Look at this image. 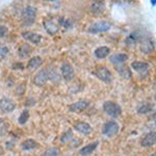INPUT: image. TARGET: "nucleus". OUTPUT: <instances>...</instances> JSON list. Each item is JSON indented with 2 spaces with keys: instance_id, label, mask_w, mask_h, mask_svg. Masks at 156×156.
<instances>
[{
  "instance_id": "obj_1",
  "label": "nucleus",
  "mask_w": 156,
  "mask_h": 156,
  "mask_svg": "<svg viewBox=\"0 0 156 156\" xmlns=\"http://www.w3.org/2000/svg\"><path fill=\"white\" fill-rule=\"evenodd\" d=\"M103 110L107 115L112 118H119L122 114V108L120 105L112 101H106L103 104Z\"/></svg>"
},
{
  "instance_id": "obj_2",
  "label": "nucleus",
  "mask_w": 156,
  "mask_h": 156,
  "mask_svg": "<svg viewBox=\"0 0 156 156\" xmlns=\"http://www.w3.org/2000/svg\"><path fill=\"white\" fill-rule=\"evenodd\" d=\"M37 16V11L34 6H26L22 11V21L25 26H30L34 23Z\"/></svg>"
},
{
  "instance_id": "obj_3",
  "label": "nucleus",
  "mask_w": 156,
  "mask_h": 156,
  "mask_svg": "<svg viewBox=\"0 0 156 156\" xmlns=\"http://www.w3.org/2000/svg\"><path fill=\"white\" fill-rule=\"evenodd\" d=\"M119 124L117 122H115V121H109V122H106L103 125L102 133L107 137H114L115 135H117L119 133Z\"/></svg>"
},
{
  "instance_id": "obj_4",
  "label": "nucleus",
  "mask_w": 156,
  "mask_h": 156,
  "mask_svg": "<svg viewBox=\"0 0 156 156\" xmlns=\"http://www.w3.org/2000/svg\"><path fill=\"white\" fill-rule=\"evenodd\" d=\"M95 75L101 81L105 82V83H110L112 81V74L106 67H103V66L97 67L96 71H95Z\"/></svg>"
},
{
  "instance_id": "obj_5",
  "label": "nucleus",
  "mask_w": 156,
  "mask_h": 156,
  "mask_svg": "<svg viewBox=\"0 0 156 156\" xmlns=\"http://www.w3.org/2000/svg\"><path fill=\"white\" fill-rule=\"evenodd\" d=\"M112 24L107 21H98L96 23L92 24L89 27V32L90 34H100V32H105L110 29Z\"/></svg>"
},
{
  "instance_id": "obj_6",
  "label": "nucleus",
  "mask_w": 156,
  "mask_h": 156,
  "mask_svg": "<svg viewBox=\"0 0 156 156\" xmlns=\"http://www.w3.org/2000/svg\"><path fill=\"white\" fill-rule=\"evenodd\" d=\"M16 108V103L14 100L9 99L7 97H3L0 99V110L4 114H9L14 112Z\"/></svg>"
},
{
  "instance_id": "obj_7",
  "label": "nucleus",
  "mask_w": 156,
  "mask_h": 156,
  "mask_svg": "<svg viewBox=\"0 0 156 156\" xmlns=\"http://www.w3.org/2000/svg\"><path fill=\"white\" fill-rule=\"evenodd\" d=\"M60 72H62V76L66 81H72L75 77L74 69L69 62H64L60 67Z\"/></svg>"
},
{
  "instance_id": "obj_8",
  "label": "nucleus",
  "mask_w": 156,
  "mask_h": 156,
  "mask_svg": "<svg viewBox=\"0 0 156 156\" xmlns=\"http://www.w3.org/2000/svg\"><path fill=\"white\" fill-rule=\"evenodd\" d=\"M140 49L143 53L145 54H150L154 50V40L151 37H144L140 40Z\"/></svg>"
},
{
  "instance_id": "obj_9",
  "label": "nucleus",
  "mask_w": 156,
  "mask_h": 156,
  "mask_svg": "<svg viewBox=\"0 0 156 156\" xmlns=\"http://www.w3.org/2000/svg\"><path fill=\"white\" fill-rule=\"evenodd\" d=\"M90 102L87 100H78V101L72 103L69 106V110L71 112H76V114H79V112H82L89 107Z\"/></svg>"
},
{
  "instance_id": "obj_10",
  "label": "nucleus",
  "mask_w": 156,
  "mask_h": 156,
  "mask_svg": "<svg viewBox=\"0 0 156 156\" xmlns=\"http://www.w3.org/2000/svg\"><path fill=\"white\" fill-rule=\"evenodd\" d=\"M47 81H48V72H47V69L39 71L34 77V83L37 85V87H43Z\"/></svg>"
},
{
  "instance_id": "obj_11",
  "label": "nucleus",
  "mask_w": 156,
  "mask_h": 156,
  "mask_svg": "<svg viewBox=\"0 0 156 156\" xmlns=\"http://www.w3.org/2000/svg\"><path fill=\"white\" fill-rule=\"evenodd\" d=\"M105 11V3L103 0H94L90 3V12L95 16L103 14Z\"/></svg>"
},
{
  "instance_id": "obj_12",
  "label": "nucleus",
  "mask_w": 156,
  "mask_h": 156,
  "mask_svg": "<svg viewBox=\"0 0 156 156\" xmlns=\"http://www.w3.org/2000/svg\"><path fill=\"white\" fill-rule=\"evenodd\" d=\"M131 67L133 70H135L138 74L142 75V76H146L148 71H149V64L144 62H133L131 64Z\"/></svg>"
},
{
  "instance_id": "obj_13",
  "label": "nucleus",
  "mask_w": 156,
  "mask_h": 156,
  "mask_svg": "<svg viewBox=\"0 0 156 156\" xmlns=\"http://www.w3.org/2000/svg\"><path fill=\"white\" fill-rule=\"evenodd\" d=\"M75 130H77L79 133L84 135H89L92 132V126L87 122H77L74 124Z\"/></svg>"
},
{
  "instance_id": "obj_14",
  "label": "nucleus",
  "mask_w": 156,
  "mask_h": 156,
  "mask_svg": "<svg viewBox=\"0 0 156 156\" xmlns=\"http://www.w3.org/2000/svg\"><path fill=\"white\" fill-rule=\"evenodd\" d=\"M22 37H23L24 40L28 41L30 43L34 45H37L40 44V42L42 41V37L37 34H34V32H31V31H24L22 34Z\"/></svg>"
},
{
  "instance_id": "obj_15",
  "label": "nucleus",
  "mask_w": 156,
  "mask_h": 156,
  "mask_svg": "<svg viewBox=\"0 0 156 156\" xmlns=\"http://www.w3.org/2000/svg\"><path fill=\"white\" fill-rule=\"evenodd\" d=\"M127 59H128V55L125 53H115L110 56V62L112 65H115V67L124 65Z\"/></svg>"
},
{
  "instance_id": "obj_16",
  "label": "nucleus",
  "mask_w": 156,
  "mask_h": 156,
  "mask_svg": "<svg viewBox=\"0 0 156 156\" xmlns=\"http://www.w3.org/2000/svg\"><path fill=\"white\" fill-rule=\"evenodd\" d=\"M155 142H156L155 132L151 131V132H148L147 134L143 137L142 142H140V145H142L143 147H152V146L155 145Z\"/></svg>"
},
{
  "instance_id": "obj_17",
  "label": "nucleus",
  "mask_w": 156,
  "mask_h": 156,
  "mask_svg": "<svg viewBox=\"0 0 156 156\" xmlns=\"http://www.w3.org/2000/svg\"><path fill=\"white\" fill-rule=\"evenodd\" d=\"M44 27L46 29V31L48 32L50 36H54L57 31H58V26L54 23V22L50 21V20H46V21L43 22Z\"/></svg>"
},
{
  "instance_id": "obj_18",
  "label": "nucleus",
  "mask_w": 156,
  "mask_h": 156,
  "mask_svg": "<svg viewBox=\"0 0 156 156\" xmlns=\"http://www.w3.org/2000/svg\"><path fill=\"white\" fill-rule=\"evenodd\" d=\"M98 142H95V143H90V144L84 146L83 148L79 150V154L82 155V156H87V155H90L96 150V148L98 147Z\"/></svg>"
},
{
  "instance_id": "obj_19",
  "label": "nucleus",
  "mask_w": 156,
  "mask_h": 156,
  "mask_svg": "<svg viewBox=\"0 0 156 156\" xmlns=\"http://www.w3.org/2000/svg\"><path fill=\"white\" fill-rule=\"evenodd\" d=\"M140 39H142V36L140 34V32H138V31H133L127 37L126 44L128 45V46H133V45H135L136 43L140 42Z\"/></svg>"
},
{
  "instance_id": "obj_20",
  "label": "nucleus",
  "mask_w": 156,
  "mask_h": 156,
  "mask_svg": "<svg viewBox=\"0 0 156 156\" xmlns=\"http://www.w3.org/2000/svg\"><path fill=\"white\" fill-rule=\"evenodd\" d=\"M43 64V59L40 56H34L29 59L28 64H27V68L29 70H37L41 65Z\"/></svg>"
},
{
  "instance_id": "obj_21",
  "label": "nucleus",
  "mask_w": 156,
  "mask_h": 156,
  "mask_svg": "<svg viewBox=\"0 0 156 156\" xmlns=\"http://www.w3.org/2000/svg\"><path fill=\"white\" fill-rule=\"evenodd\" d=\"M115 68H117V71L119 72V74L122 76V78H124V79H129V78H131V71L129 70V68L125 66V64L121 65V66H118Z\"/></svg>"
},
{
  "instance_id": "obj_22",
  "label": "nucleus",
  "mask_w": 156,
  "mask_h": 156,
  "mask_svg": "<svg viewBox=\"0 0 156 156\" xmlns=\"http://www.w3.org/2000/svg\"><path fill=\"white\" fill-rule=\"evenodd\" d=\"M37 143L34 140H31V138H27L25 140L24 142H22L21 144V148L25 151H28V150H32V149H36L37 147Z\"/></svg>"
},
{
  "instance_id": "obj_23",
  "label": "nucleus",
  "mask_w": 156,
  "mask_h": 156,
  "mask_svg": "<svg viewBox=\"0 0 156 156\" xmlns=\"http://www.w3.org/2000/svg\"><path fill=\"white\" fill-rule=\"evenodd\" d=\"M110 53V49L108 47H105V46H102V47H99L95 50V55H96L97 58H105L106 56H108Z\"/></svg>"
},
{
  "instance_id": "obj_24",
  "label": "nucleus",
  "mask_w": 156,
  "mask_h": 156,
  "mask_svg": "<svg viewBox=\"0 0 156 156\" xmlns=\"http://www.w3.org/2000/svg\"><path fill=\"white\" fill-rule=\"evenodd\" d=\"M153 110V105L149 102H144L137 107V112L140 115H146L149 114Z\"/></svg>"
},
{
  "instance_id": "obj_25",
  "label": "nucleus",
  "mask_w": 156,
  "mask_h": 156,
  "mask_svg": "<svg viewBox=\"0 0 156 156\" xmlns=\"http://www.w3.org/2000/svg\"><path fill=\"white\" fill-rule=\"evenodd\" d=\"M30 51H31V48L29 47V45L25 44L23 46H21V48L18 50V54L24 58V57H27L30 54Z\"/></svg>"
},
{
  "instance_id": "obj_26",
  "label": "nucleus",
  "mask_w": 156,
  "mask_h": 156,
  "mask_svg": "<svg viewBox=\"0 0 156 156\" xmlns=\"http://www.w3.org/2000/svg\"><path fill=\"white\" fill-rule=\"evenodd\" d=\"M29 119V110L28 109H24L22 112V114L19 115L18 118V122L20 125H24L27 123V121Z\"/></svg>"
},
{
  "instance_id": "obj_27",
  "label": "nucleus",
  "mask_w": 156,
  "mask_h": 156,
  "mask_svg": "<svg viewBox=\"0 0 156 156\" xmlns=\"http://www.w3.org/2000/svg\"><path fill=\"white\" fill-rule=\"evenodd\" d=\"M73 136H74V135H73L72 130H68V131H66L60 136V142H62V144H67V143L71 142L73 140Z\"/></svg>"
},
{
  "instance_id": "obj_28",
  "label": "nucleus",
  "mask_w": 156,
  "mask_h": 156,
  "mask_svg": "<svg viewBox=\"0 0 156 156\" xmlns=\"http://www.w3.org/2000/svg\"><path fill=\"white\" fill-rule=\"evenodd\" d=\"M47 72H48V80H51V81H53V82H56L59 80V75L56 73V70L47 69Z\"/></svg>"
},
{
  "instance_id": "obj_29",
  "label": "nucleus",
  "mask_w": 156,
  "mask_h": 156,
  "mask_svg": "<svg viewBox=\"0 0 156 156\" xmlns=\"http://www.w3.org/2000/svg\"><path fill=\"white\" fill-rule=\"evenodd\" d=\"M58 155H59V150L57 149V148H54V147L47 149L42 154V156H58Z\"/></svg>"
},
{
  "instance_id": "obj_30",
  "label": "nucleus",
  "mask_w": 156,
  "mask_h": 156,
  "mask_svg": "<svg viewBox=\"0 0 156 156\" xmlns=\"http://www.w3.org/2000/svg\"><path fill=\"white\" fill-rule=\"evenodd\" d=\"M7 129H9V126H7L5 121L0 118V136H1V135L5 134L6 131H7Z\"/></svg>"
},
{
  "instance_id": "obj_31",
  "label": "nucleus",
  "mask_w": 156,
  "mask_h": 156,
  "mask_svg": "<svg viewBox=\"0 0 156 156\" xmlns=\"http://www.w3.org/2000/svg\"><path fill=\"white\" fill-rule=\"evenodd\" d=\"M9 48H7L6 46H4V45H1L0 46V57L1 58H4V57L7 56V54H9Z\"/></svg>"
},
{
  "instance_id": "obj_32",
  "label": "nucleus",
  "mask_w": 156,
  "mask_h": 156,
  "mask_svg": "<svg viewBox=\"0 0 156 156\" xmlns=\"http://www.w3.org/2000/svg\"><path fill=\"white\" fill-rule=\"evenodd\" d=\"M6 34H7V28L5 26H1V25H0V39L4 37Z\"/></svg>"
},
{
  "instance_id": "obj_33",
  "label": "nucleus",
  "mask_w": 156,
  "mask_h": 156,
  "mask_svg": "<svg viewBox=\"0 0 156 156\" xmlns=\"http://www.w3.org/2000/svg\"><path fill=\"white\" fill-rule=\"evenodd\" d=\"M60 23H62V26H65L66 28H69V27L72 26V23L70 20H65V19H62V21H59Z\"/></svg>"
},
{
  "instance_id": "obj_34",
  "label": "nucleus",
  "mask_w": 156,
  "mask_h": 156,
  "mask_svg": "<svg viewBox=\"0 0 156 156\" xmlns=\"http://www.w3.org/2000/svg\"><path fill=\"white\" fill-rule=\"evenodd\" d=\"M3 154V148H2V146H0V155Z\"/></svg>"
},
{
  "instance_id": "obj_35",
  "label": "nucleus",
  "mask_w": 156,
  "mask_h": 156,
  "mask_svg": "<svg viewBox=\"0 0 156 156\" xmlns=\"http://www.w3.org/2000/svg\"><path fill=\"white\" fill-rule=\"evenodd\" d=\"M151 2H153V3H152L153 5H154V4H155V0H151Z\"/></svg>"
},
{
  "instance_id": "obj_36",
  "label": "nucleus",
  "mask_w": 156,
  "mask_h": 156,
  "mask_svg": "<svg viewBox=\"0 0 156 156\" xmlns=\"http://www.w3.org/2000/svg\"><path fill=\"white\" fill-rule=\"evenodd\" d=\"M151 156H155V154H153V155H151Z\"/></svg>"
},
{
  "instance_id": "obj_37",
  "label": "nucleus",
  "mask_w": 156,
  "mask_h": 156,
  "mask_svg": "<svg viewBox=\"0 0 156 156\" xmlns=\"http://www.w3.org/2000/svg\"><path fill=\"white\" fill-rule=\"evenodd\" d=\"M49 1H53V0H49Z\"/></svg>"
}]
</instances>
